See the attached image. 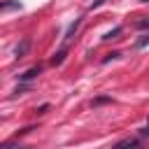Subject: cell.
<instances>
[{"instance_id":"obj_1","label":"cell","mask_w":149,"mask_h":149,"mask_svg":"<svg viewBox=\"0 0 149 149\" xmlns=\"http://www.w3.org/2000/svg\"><path fill=\"white\" fill-rule=\"evenodd\" d=\"M28 47H30V40H23V42H21V47H16V61L26 58V54H28Z\"/></svg>"},{"instance_id":"obj_2","label":"cell","mask_w":149,"mask_h":149,"mask_svg":"<svg viewBox=\"0 0 149 149\" xmlns=\"http://www.w3.org/2000/svg\"><path fill=\"white\" fill-rule=\"evenodd\" d=\"M37 74H40V68H30L28 72H23V74H21V81H28V79H35Z\"/></svg>"},{"instance_id":"obj_3","label":"cell","mask_w":149,"mask_h":149,"mask_svg":"<svg viewBox=\"0 0 149 149\" xmlns=\"http://www.w3.org/2000/svg\"><path fill=\"white\" fill-rule=\"evenodd\" d=\"M63 56H65V51H58V54H56V56L51 58V63H54V65H58V63H63Z\"/></svg>"},{"instance_id":"obj_4","label":"cell","mask_w":149,"mask_h":149,"mask_svg":"<svg viewBox=\"0 0 149 149\" xmlns=\"http://www.w3.org/2000/svg\"><path fill=\"white\" fill-rule=\"evenodd\" d=\"M119 33H121V28H114V30H112V33H107V35H105L102 40H114V37L119 35Z\"/></svg>"},{"instance_id":"obj_5","label":"cell","mask_w":149,"mask_h":149,"mask_svg":"<svg viewBox=\"0 0 149 149\" xmlns=\"http://www.w3.org/2000/svg\"><path fill=\"white\" fill-rule=\"evenodd\" d=\"M19 7V2H2L0 5V9H16Z\"/></svg>"},{"instance_id":"obj_6","label":"cell","mask_w":149,"mask_h":149,"mask_svg":"<svg viewBox=\"0 0 149 149\" xmlns=\"http://www.w3.org/2000/svg\"><path fill=\"white\" fill-rule=\"evenodd\" d=\"M119 56H121L119 51H112V54H107V56L102 58V63H107V61H112V58H119Z\"/></svg>"},{"instance_id":"obj_7","label":"cell","mask_w":149,"mask_h":149,"mask_svg":"<svg viewBox=\"0 0 149 149\" xmlns=\"http://www.w3.org/2000/svg\"><path fill=\"white\" fill-rule=\"evenodd\" d=\"M128 144H130V147H135V144H137V140H133V137H130V140H123V142H119V147H128Z\"/></svg>"}]
</instances>
